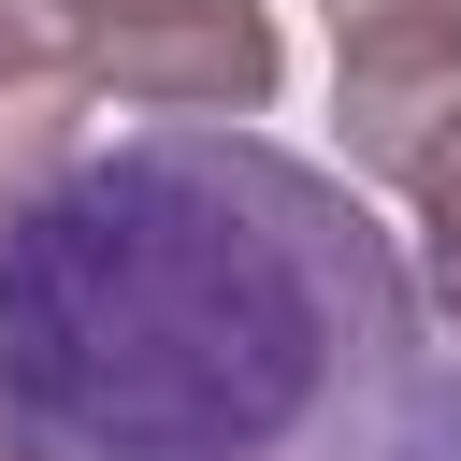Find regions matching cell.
Wrapping results in <instances>:
<instances>
[{
	"label": "cell",
	"mask_w": 461,
	"mask_h": 461,
	"mask_svg": "<svg viewBox=\"0 0 461 461\" xmlns=\"http://www.w3.org/2000/svg\"><path fill=\"white\" fill-rule=\"evenodd\" d=\"M0 432L29 461H461V346L346 173L187 115L0 202Z\"/></svg>",
	"instance_id": "1"
},
{
	"label": "cell",
	"mask_w": 461,
	"mask_h": 461,
	"mask_svg": "<svg viewBox=\"0 0 461 461\" xmlns=\"http://www.w3.org/2000/svg\"><path fill=\"white\" fill-rule=\"evenodd\" d=\"M29 14L72 43L86 101L115 86L144 115H259L274 72H288V43H274L259 0H29Z\"/></svg>",
	"instance_id": "2"
},
{
	"label": "cell",
	"mask_w": 461,
	"mask_h": 461,
	"mask_svg": "<svg viewBox=\"0 0 461 461\" xmlns=\"http://www.w3.org/2000/svg\"><path fill=\"white\" fill-rule=\"evenodd\" d=\"M317 14H331L346 173H403V144L461 101V0H317Z\"/></svg>",
	"instance_id": "3"
},
{
	"label": "cell",
	"mask_w": 461,
	"mask_h": 461,
	"mask_svg": "<svg viewBox=\"0 0 461 461\" xmlns=\"http://www.w3.org/2000/svg\"><path fill=\"white\" fill-rule=\"evenodd\" d=\"M403 202H418V303H432V331L461 346V101L403 144V173H389Z\"/></svg>",
	"instance_id": "4"
},
{
	"label": "cell",
	"mask_w": 461,
	"mask_h": 461,
	"mask_svg": "<svg viewBox=\"0 0 461 461\" xmlns=\"http://www.w3.org/2000/svg\"><path fill=\"white\" fill-rule=\"evenodd\" d=\"M0 461H29V447H14V432H0Z\"/></svg>",
	"instance_id": "5"
}]
</instances>
